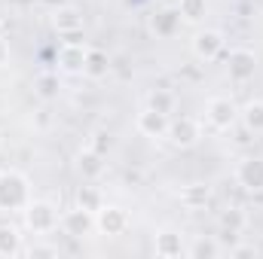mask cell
Here are the masks:
<instances>
[{
    "mask_svg": "<svg viewBox=\"0 0 263 259\" xmlns=\"http://www.w3.org/2000/svg\"><path fill=\"white\" fill-rule=\"evenodd\" d=\"M31 201V189H28V177L18 171H3L0 174V210H25Z\"/></svg>",
    "mask_w": 263,
    "mask_h": 259,
    "instance_id": "6da1fadb",
    "label": "cell"
},
{
    "mask_svg": "<svg viewBox=\"0 0 263 259\" xmlns=\"http://www.w3.org/2000/svg\"><path fill=\"white\" fill-rule=\"evenodd\" d=\"M25 220H28V229L37 232V235H49V232H55L62 226V217L49 201H28Z\"/></svg>",
    "mask_w": 263,
    "mask_h": 259,
    "instance_id": "7a4b0ae2",
    "label": "cell"
},
{
    "mask_svg": "<svg viewBox=\"0 0 263 259\" xmlns=\"http://www.w3.org/2000/svg\"><path fill=\"white\" fill-rule=\"evenodd\" d=\"M205 119H208V125L217 131H227L236 125V119H239V107L230 101V98H211L208 104H205Z\"/></svg>",
    "mask_w": 263,
    "mask_h": 259,
    "instance_id": "3957f363",
    "label": "cell"
},
{
    "mask_svg": "<svg viewBox=\"0 0 263 259\" xmlns=\"http://www.w3.org/2000/svg\"><path fill=\"white\" fill-rule=\"evenodd\" d=\"M223 49H227V40L214 28H205V31H199L196 37H193V55H196L199 61H214Z\"/></svg>",
    "mask_w": 263,
    "mask_h": 259,
    "instance_id": "277c9868",
    "label": "cell"
},
{
    "mask_svg": "<svg viewBox=\"0 0 263 259\" xmlns=\"http://www.w3.org/2000/svg\"><path fill=\"white\" fill-rule=\"evenodd\" d=\"M95 229V213L92 210H86V207H73V210H65L62 213V232L70 235V238H83V235H89Z\"/></svg>",
    "mask_w": 263,
    "mask_h": 259,
    "instance_id": "5b68a950",
    "label": "cell"
},
{
    "mask_svg": "<svg viewBox=\"0 0 263 259\" xmlns=\"http://www.w3.org/2000/svg\"><path fill=\"white\" fill-rule=\"evenodd\" d=\"M165 137H168L175 146H181V149H190L199 137H202V131H199V122H196V119H190V116H181V119H172V122H168Z\"/></svg>",
    "mask_w": 263,
    "mask_h": 259,
    "instance_id": "8992f818",
    "label": "cell"
},
{
    "mask_svg": "<svg viewBox=\"0 0 263 259\" xmlns=\"http://www.w3.org/2000/svg\"><path fill=\"white\" fill-rule=\"evenodd\" d=\"M86 55H89V46H86V43H80V40H65V46L59 49V70H62V73H83Z\"/></svg>",
    "mask_w": 263,
    "mask_h": 259,
    "instance_id": "52a82bcc",
    "label": "cell"
},
{
    "mask_svg": "<svg viewBox=\"0 0 263 259\" xmlns=\"http://www.w3.org/2000/svg\"><path fill=\"white\" fill-rule=\"evenodd\" d=\"M254 67H257V58L251 49H233L230 58H227V70H230V79L236 82H245L254 76Z\"/></svg>",
    "mask_w": 263,
    "mask_h": 259,
    "instance_id": "ba28073f",
    "label": "cell"
},
{
    "mask_svg": "<svg viewBox=\"0 0 263 259\" xmlns=\"http://www.w3.org/2000/svg\"><path fill=\"white\" fill-rule=\"evenodd\" d=\"M95 226L104 232V235H123L126 226H129V217L123 207H114V204H104L98 213H95Z\"/></svg>",
    "mask_w": 263,
    "mask_h": 259,
    "instance_id": "9c48e42d",
    "label": "cell"
},
{
    "mask_svg": "<svg viewBox=\"0 0 263 259\" xmlns=\"http://www.w3.org/2000/svg\"><path fill=\"white\" fill-rule=\"evenodd\" d=\"M168 122H172V116L168 113H159V110H153V107H147V110H141L138 113V131L144 134V137H165V131H168Z\"/></svg>",
    "mask_w": 263,
    "mask_h": 259,
    "instance_id": "30bf717a",
    "label": "cell"
},
{
    "mask_svg": "<svg viewBox=\"0 0 263 259\" xmlns=\"http://www.w3.org/2000/svg\"><path fill=\"white\" fill-rule=\"evenodd\" d=\"M52 25H55V31H59L62 37H77V34L83 31V15H80V9H73V6H62V9L52 15Z\"/></svg>",
    "mask_w": 263,
    "mask_h": 259,
    "instance_id": "8fae6325",
    "label": "cell"
},
{
    "mask_svg": "<svg viewBox=\"0 0 263 259\" xmlns=\"http://www.w3.org/2000/svg\"><path fill=\"white\" fill-rule=\"evenodd\" d=\"M239 183L248 189H263V159H245L236 171Z\"/></svg>",
    "mask_w": 263,
    "mask_h": 259,
    "instance_id": "7c38bea8",
    "label": "cell"
},
{
    "mask_svg": "<svg viewBox=\"0 0 263 259\" xmlns=\"http://www.w3.org/2000/svg\"><path fill=\"white\" fill-rule=\"evenodd\" d=\"M77 168H80V174L83 177H98L101 171H104V156L98 153V149H83L80 156H77Z\"/></svg>",
    "mask_w": 263,
    "mask_h": 259,
    "instance_id": "4fadbf2b",
    "label": "cell"
},
{
    "mask_svg": "<svg viewBox=\"0 0 263 259\" xmlns=\"http://www.w3.org/2000/svg\"><path fill=\"white\" fill-rule=\"evenodd\" d=\"M153 250H156V256H165V259L181 256V253H184L181 235H175V232H162V235H156V244H153Z\"/></svg>",
    "mask_w": 263,
    "mask_h": 259,
    "instance_id": "5bb4252c",
    "label": "cell"
},
{
    "mask_svg": "<svg viewBox=\"0 0 263 259\" xmlns=\"http://www.w3.org/2000/svg\"><path fill=\"white\" fill-rule=\"evenodd\" d=\"M239 116H242L245 128L251 131V134H263V101H248L239 110Z\"/></svg>",
    "mask_w": 263,
    "mask_h": 259,
    "instance_id": "9a60e30c",
    "label": "cell"
},
{
    "mask_svg": "<svg viewBox=\"0 0 263 259\" xmlns=\"http://www.w3.org/2000/svg\"><path fill=\"white\" fill-rule=\"evenodd\" d=\"M107 70H110V61H107V55H104L101 49H89L83 73H86L89 79H101V76H107Z\"/></svg>",
    "mask_w": 263,
    "mask_h": 259,
    "instance_id": "2e32d148",
    "label": "cell"
},
{
    "mask_svg": "<svg viewBox=\"0 0 263 259\" xmlns=\"http://www.w3.org/2000/svg\"><path fill=\"white\" fill-rule=\"evenodd\" d=\"M22 253V235L15 226H0V256Z\"/></svg>",
    "mask_w": 263,
    "mask_h": 259,
    "instance_id": "e0dca14e",
    "label": "cell"
},
{
    "mask_svg": "<svg viewBox=\"0 0 263 259\" xmlns=\"http://www.w3.org/2000/svg\"><path fill=\"white\" fill-rule=\"evenodd\" d=\"M178 12L184 21H202L208 12V0H178Z\"/></svg>",
    "mask_w": 263,
    "mask_h": 259,
    "instance_id": "ac0fdd59",
    "label": "cell"
},
{
    "mask_svg": "<svg viewBox=\"0 0 263 259\" xmlns=\"http://www.w3.org/2000/svg\"><path fill=\"white\" fill-rule=\"evenodd\" d=\"M77 204L86 207V210H92V213H98V210L104 207V198H101V192H98L95 186H80V192H77Z\"/></svg>",
    "mask_w": 263,
    "mask_h": 259,
    "instance_id": "d6986e66",
    "label": "cell"
},
{
    "mask_svg": "<svg viewBox=\"0 0 263 259\" xmlns=\"http://www.w3.org/2000/svg\"><path fill=\"white\" fill-rule=\"evenodd\" d=\"M208 198H211V189L202 186V183H193V186H187V189L181 192V201H184L187 207H199V204H205Z\"/></svg>",
    "mask_w": 263,
    "mask_h": 259,
    "instance_id": "ffe728a7",
    "label": "cell"
},
{
    "mask_svg": "<svg viewBox=\"0 0 263 259\" xmlns=\"http://www.w3.org/2000/svg\"><path fill=\"white\" fill-rule=\"evenodd\" d=\"M147 107H153V110H159V113H168V116H172V110H175V95H172L168 89H156V92L150 95Z\"/></svg>",
    "mask_w": 263,
    "mask_h": 259,
    "instance_id": "44dd1931",
    "label": "cell"
},
{
    "mask_svg": "<svg viewBox=\"0 0 263 259\" xmlns=\"http://www.w3.org/2000/svg\"><path fill=\"white\" fill-rule=\"evenodd\" d=\"M178 21H181V12H178V9H165L162 15H156V21H153V28H156L159 34H172Z\"/></svg>",
    "mask_w": 263,
    "mask_h": 259,
    "instance_id": "7402d4cb",
    "label": "cell"
},
{
    "mask_svg": "<svg viewBox=\"0 0 263 259\" xmlns=\"http://www.w3.org/2000/svg\"><path fill=\"white\" fill-rule=\"evenodd\" d=\"M37 95L46 98V101L55 98V95H59V76H55V73H43V76L37 79Z\"/></svg>",
    "mask_w": 263,
    "mask_h": 259,
    "instance_id": "603a6c76",
    "label": "cell"
},
{
    "mask_svg": "<svg viewBox=\"0 0 263 259\" xmlns=\"http://www.w3.org/2000/svg\"><path fill=\"white\" fill-rule=\"evenodd\" d=\"M187 253H190V256H217V253H220V247H217L214 241H196Z\"/></svg>",
    "mask_w": 263,
    "mask_h": 259,
    "instance_id": "cb8c5ba5",
    "label": "cell"
},
{
    "mask_svg": "<svg viewBox=\"0 0 263 259\" xmlns=\"http://www.w3.org/2000/svg\"><path fill=\"white\" fill-rule=\"evenodd\" d=\"M31 256H59V247H52V244H40V247H31Z\"/></svg>",
    "mask_w": 263,
    "mask_h": 259,
    "instance_id": "d4e9b609",
    "label": "cell"
},
{
    "mask_svg": "<svg viewBox=\"0 0 263 259\" xmlns=\"http://www.w3.org/2000/svg\"><path fill=\"white\" fill-rule=\"evenodd\" d=\"M233 256H257V250H254V247H236Z\"/></svg>",
    "mask_w": 263,
    "mask_h": 259,
    "instance_id": "484cf974",
    "label": "cell"
},
{
    "mask_svg": "<svg viewBox=\"0 0 263 259\" xmlns=\"http://www.w3.org/2000/svg\"><path fill=\"white\" fill-rule=\"evenodd\" d=\"M9 61V46H6V40H0V67Z\"/></svg>",
    "mask_w": 263,
    "mask_h": 259,
    "instance_id": "4316f807",
    "label": "cell"
},
{
    "mask_svg": "<svg viewBox=\"0 0 263 259\" xmlns=\"http://www.w3.org/2000/svg\"><path fill=\"white\" fill-rule=\"evenodd\" d=\"M0 143H3V140H0Z\"/></svg>",
    "mask_w": 263,
    "mask_h": 259,
    "instance_id": "83f0119b",
    "label": "cell"
}]
</instances>
